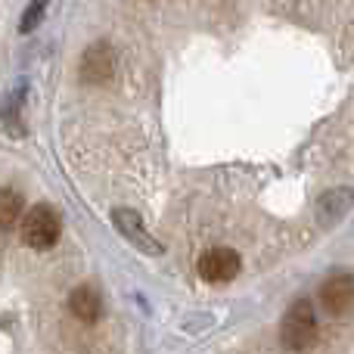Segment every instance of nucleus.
I'll return each mask as SVG.
<instances>
[{"label": "nucleus", "instance_id": "1a4fd4ad", "mask_svg": "<svg viewBox=\"0 0 354 354\" xmlns=\"http://www.w3.org/2000/svg\"><path fill=\"white\" fill-rule=\"evenodd\" d=\"M109 72H112V59H109L106 44H97V47L87 50L84 53V78L91 75V81H97V78H106Z\"/></svg>", "mask_w": 354, "mask_h": 354}, {"label": "nucleus", "instance_id": "423d86ee", "mask_svg": "<svg viewBox=\"0 0 354 354\" xmlns=\"http://www.w3.org/2000/svg\"><path fill=\"white\" fill-rule=\"evenodd\" d=\"M68 311L78 320H84V324H93V320H100V314H103V299H100L97 289L78 286L68 295Z\"/></svg>", "mask_w": 354, "mask_h": 354}, {"label": "nucleus", "instance_id": "6e6552de", "mask_svg": "<svg viewBox=\"0 0 354 354\" xmlns=\"http://www.w3.org/2000/svg\"><path fill=\"white\" fill-rule=\"evenodd\" d=\"M16 221H22V196L16 189H0V233L12 230Z\"/></svg>", "mask_w": 354, "mask_h": 354}, {"label": "nucleus", "instance_id": "39448f33", "mask_svg": "<svg viewBox=\"0 0 354 354\" xmlns=\"http://www.w3.org/2000/svg\"><path fill=\"white\" fill-rule=\"evenodd\" d=\"M112 224H115L137 249L147 252V255H162V245L156 243V236L147 233V227H143V221L137 212H131V208H115V212H112Z\"/></svg>", "mask_w": 354, "mask_h": 354}, {"label": "nucleus", "instance_id": "f257e3e1", "mask_svg": "<svg viewBox=\"0 0 354 354\" xmlns=\"http://www.w3.org/2000/svg\"><path fill=\"white\" fill-rule=\"evenodd\" d=\"M280 342L286 345L289 351H305L317 342V314H314V305L308 299H299L283 314Z\"/></svg>", "mask_w": 354, "mask_h": 354}, {"label": "nucleus", "instance_id": "7ed1b4c3", "mask_svg": "<svg viewBox=\"0 0 354 354\" xmlns=\"http://www.w3.org/2000/svg\"><path fill=\"white\" fill-rule=\"evenodd\" d=\"M243 261H239V252L227 249V245H218V249H208L205 255L199 258V277L205 283H230L233 277L239 274Z\"/></svg>", "mask_w": 354, "mask_h": 354}, {"label": "nucleus", "instance_id": "0eeeda50", "mask_svg": "<svg viewBox=\"0 0 354 354\" xmlns=\"http://www.w3.org/2000/svg\"><path fill=\"white\" fill-rule=\"evenodd\" d=\"M351 205H354V193H351V189H330L326 196H320L317 214L326 221V224H333V221L342 218Z\"/></svg>", "mask_w": 354, "mask_h": 354}, {"label": "nucleus", "instance_id": "f03ea898", "mask_svg": "<svg viewBox=\"0 0 354 354\" xmlns=\"http://www.w3.org/2000/svg\"><path fill=\"white\" fill-rule=\"evenodd\" d=\"M62 233V218L53 205H35L22 218V239L31 249H50Z\"/></svg>", "mask_w": 354, "mask_h": 354}, {"label": "nucleus", "instance_id": "20e7f679", "mask_svg": "<svg viewBox=\"0 0 354 354\" xmlns=\"http://www.w3.org/2000/svg\"><path fill=\"white\" fill-rule=\"evenodd\" d=\"M320 305L333 317H345L354 311V277L351 274H336L320 286Z\"/></svg>", "mask_w": 354, "mask_h": 354}, {"label": "nucleus", "instance_id": "9d476101", "mask_svg": "<svg viewBox=\"0 0 354 354\" xmlns=\"http://www.w3.org/2000/svg\"><path fill=\"white\" fill-rule=\"evenodd\" d=\"M44 10H47V6H44V3H31L28 10H25V16H22V31H25V35L37 28V22H41V19H44Z\"/></svg>", "mask_w": 354, "mask_h": 354}]
</instances>
